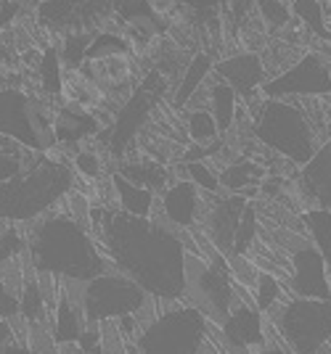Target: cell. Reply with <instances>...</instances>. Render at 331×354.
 Listing matches in <instances>:
<instances>
[{
  "label": "cell",
  "mask_w": 331,
  "mask_h": 354,
  "mask_svg": "<svg viewBox=\"0 0 331 354\" xmlns=\"http://www.w3.org/2000/svg\"><path fill=\"white\" fill-rule=\"evenodd\" d=\"M151 301V296L122 272H104L93 281L82 283V312L85 320L101 325L106 320H120L125 315H136Z\"/></svg>",
  "instance_id": "9"
},
{
  "label": "cell",
  "mask_w": 331,
  "mask_h": 354,
  "mask_svg": "<svg viewBox=\"0 0 331 354\" xmlns=\"http://www.w3.org/2000/svg\"><path fill=\"white\" fill-rule=\"evenodd\" d=\"M207 317L199 310L181 304L178 310L159 315L138 333V354H199L207 341Z\"/></svg>",
  "instance_id": "8"
},
{
  "label": "cell",
  "mask_w": 331,
  "mask_h": 354,
  "mask_svg": "<svg viewBox=\"0 0 331 354\" xmlns=\"http://www.w3.org/2000/svg\"><path fill=\"white\" fill-rule=\"evenodd\" d=\"M268 177V169L255 159H236L220 169V191L239 193L244 198L255 201L262 180Z\"/></svg>",
  "instance_id": "16"
},
{
  "label": "cell",
  "mask_w": 331,
  "mask_h": 354,
  "mask_svg": "<svg viewBox=\"0 0 331 354\" xmlns=\"http://www.w3.org/2000/svg\"><path fill=\"white\" fill-rule=\"evenodd\" d=\"M111 8L125 21V27H130V24H149V27H156V30L162 32L159 14L154 11L151 0H111Z\"/></svg>",
  "instance_id": "28"
},
{
  "label": "cell",
  "mask_w": 331,
  "mask_h": 354,
  "mask_svg": "<svg viewBox=\"0 0 331 354\" xmlns=\"http://www.w3.org/2000/svg\"><path fill=\"white\" fill-rule=\"evenodd\" d=\"M16 11H19V6H14V3H3V11H0V27H6V21H11Z\"/></svg>",
  "instance_id": "44"
},
{
  "label": "cell",
  "mask_w": 331,
  "mask_h": 354,
  "mask_svg": "<svg viewBox=\"0 0 331 354\" xmlns=\"http://www.w3.org/2000/svg\"><path fill=\"white\" fill-rule=\"evenodd\" d=\"M212 69H215V64H212L210 53H196V56H191V61H188V66H186V72L181 77V82L175 88L172 106L175 109H186V104L191 101V95L204 85V80L212 77Z\"/></svg>",
  "instance_id": "21"
},
{
  "label": "cell",
  "mask_w": 331,
  "mask_h": 354,
  "mask_svg": "<svg viewBox=\"0 0 331 354\" xmlns=\"http://www.w3.org/2000/svg\"><path fill=\"white\" fill-rule=\"evenodd\" d=\"M19 317L27 325H48V304L43 288H40V281H37V272H27V278H24L21 294H19Z\"/></svg>",
  "instance_id": "23"
},
{
  "label": "cell",
  "mask_w": 331,
  "mask_h": 354,
  "mask_svg": "<svg viewBox=\"0 0 331 354\" xmlns=\"http://www.w3.org/2000/svg\"><path fill=\"white\" fill-rule=\"evenodd\" d=\"M111 188H114V198L120 204V212L125 214H133L141 220H149L154 217V207H156V193L146 191V188H138L130 180H125L122 175H111Z\"/></svg>",
  "instance_id": "19"
},
{
  "label": "cell",
  "mask_w": 331,
  "mask_h": 354,
  "mask_svg": "<svg viewBox=\"0 0 331 354\" xmlns=\"http://www.w3.org/2000/svg\"><path fill=\"white\" fill-rule=\"evenodd\" d=\"M93 35L96 32H69L64 37V45H61V64L72 72H80L82 64H85V56H88V45H91Z\"/></svg>",
  "instance_id": "32"
},
{
  "label": "cell",
  "mask_w": 331,
  "mask_h": 354,
  "mask_svg": "<svg viewBox=\"0 0 331 354\" xmlns=\"http://www.w3.org/2000/svg\"><path fill=\"white\" fill-rule=\"evenodd\" d=\"M101 349H104V354H127V341L120 333L114 320L101 323Z\"/></svg>",
  "instance_id": "36"
},
{
  "label": "cell",
  "mask_w": 331,
  "mask_h": 354,
  "mask_svg": "<svg viewBox=\"0 0 331 354\" xmlns=\"http://www.w3.org/2000/svg\"><path fill=\"white\" fill-rule=\"evenodd\" d=\"M117 175H122L125 180H130L138 188H146L151 193H162L175 183L172 172L167 164H159L154 159H136V162H120L117 167Z\"/></svg>",
  "instance_id": "18"
},
{
  "label": "cell",
  "mask_w": 331,
  "mask_h": 354,
  "mask_svg": "<svg viewBox=\"0 0 331 354\" xmlns=\"http://www.w3.org/2000/svg\"><path fill=\"white\" fill-rule=\"evenodd\" d=\"M64 64H61V53L56 48H46L40 66H37V77H40V88L48 95H61L64 93Z\"/></svg>",
  "instance_id": "30"
},
{
  "label": "cell",
  "mask_w": 331,
  "mask_h": 354,
  "mask_svg": "<svg viewBox=\"0 0 331 354\" xmlns=\"http://www.w3.org/2000/svg\"><path fill=\"white\" fill-rule=\"evenodd\" d=\"M329 286H331V267H329Z\"/></svg>",
  "instance_id": "47"
},
{
  "label": "cell",
  "mask_w": 331,
  "mask_h": 354,
  "mask_svg": "<svg viewBox=\"0 0 331 354\" xmlns=\"http://www.w3.org/2000/svg\"><path fill=\"white\" fill-rule=\"evenodd\" d=\"M181 3H186L191 11H196V14H210L212 19H215V14H217V8L226 3L228 6V0H181Z\"/></svg>",
  "instance_id": "41"
},
{
  "label": "cell",
  "mask_w": 331,
  "mask_h": 354,
  "mask_svg": "<svg viewBox=\"0 0 331 354\" xmlns=\"http://www.w3.org/2000/svg\"><path fill=\"white\" fill-rule=\"evenodd\" d=\"M56 109L27 90L6 85L0 88V135L32 153H48L56 146L53 133Z\"/></svg>",
  "instance_id": "5"
},
{
  "label": "cell",
  "mask_w": 331,
  "mask_h": 354,
  "mask_svg": "<svg viewBox=\"0 0 331 354\" xmlns=\"http://www.w3.org/2000/svg\"><path fill=\"white\" fill-rule=\"evenodd\" d=\"M75 191V172L48 153H35L27 169L0 185V222L24 225L46 217Z\"/></svg>",
  "instance_id": "3"
},
{
  "label": "cell",
  "mask_w": 331,
  "mask_h": 354,
  "mask_svg": "<svg viewBox=\"0 0 331 354\" xmlns=\"http://www.w3.org/2000/svg\"><path fill=\"white\" fill-rule=\"evenodd\" d=\"M133 45L127 43L125 35H117V32H96L93 35L91 45H88V56L85 61H101V59H114V56H130Z\"/></svg>",
  "instance_id": "27"
},
{
  "label": "cell",
  "mask_w": 331,
  "mask_h": 354,
  "mask_svg": "<svg viewBox=\"0 0 331 354\" xmlns=\"http://www.w3.org/2000/svg\"><path fill=\"white\" fill-rule=\"evenodd\" d=\"M255 307L257 312L265 317V315H271L276 307H281L286 299H292V296H286L284 291V283L278 281V278H273L268 272H260V278H257V286H255Z\"/></svg>",
  "instance_id": "29"
},
{
  "label": "cell",
  "mask_w": 331,
  "mask_h": 354,
  "mask_svg": "<svg viewBox=\"0 0 331 354\" xmlns=\"http://www.w3.org/2000/svg\"><path fill=\"white\" fill-rule=\"evenodd\" d=\"M292 16L300 21L310 37H318L323 43H331V24H326L323 0H294Z\"/></svg>",
  "instance_id": "24"
},
{
  "label": "cell",
  "mask_w": 331,
  "mask_h": 354,
  "mask_svg": "<svg viewBox=\"0 0 331 354\" xmlns=\"http://www.w3.org/2000/svg\"><path fill=\"white\" fill-rule=\"evenodd\" d=\"M75 169L82 177H88V180H98L101 177V159H98V153L91 151V148L75 151Z\"/></svg>",
  "instance_id": "37"
},
{
  "label": "cell",
  "mask_w": 331,
  "mask_h": 354,
  "mask_svg": "<svg viewBox=\"0 0 331 354\" xmlns=\"http://www.w3.org/2000/svg\"><path fill=\"white\" fill-rule=\"evenodd\" d=\"M257 16L265 21V27L268 32L273 35H278V32L284 30L286 24H292V6L286 3V0H257Z\"/></svg>",
  "instance_id": "34"
},
{
  "label": "cell",
  "mask_w": 331,
  "mask_h": 354,
  "mask_svg": "<svg viewBox=\"0 0 331 354\" xmlns=\"http://www.w3.org/2000/svg\"><path fill=\"white\" fill-rule=\"evenodd\" d=\"M257 8V0H228V14H231V24L241 27L247 21V16H252Z\"/></svg>",
  "instance_id": "39"
},
{
  "label": "cell",
  "mask_w": 331,
  "mask_h": 354,
  "mask_svg": "<svg viewBox=\"0 0 331 354\" xmlns=\"http://www.w3.org/2000/svg\"><path fill=\"white\" fill-rule=\"evenodd\" d=\"M326 117H329V122H331V101L326 104Z\"/></svg>",
  "instance_id": "46"
},
{
  "label": "cell",
  "mask_w": 331,
  "mask_h": 354,
  "mask_svg": "<svg viewBox=\"0 0 331 354\" xmlns=\"http://www.w3.org/2000/svg\"><path fill=\"white\" fill-rule=\"evenodd\" d=\"M27 262L37 275H53L59 281H93L104 272H114L88 225L64 212H48L32 222Z\"/></svg>",
  "instance_id": "2"
},
{
  "label": "cell",
  "mask_w": 331,
  "mask_h": 354,
  "mask_svg": "<svg viewBox=\"0 0 331 354\" xmlns=\"http://www.w3.org/2000/svg\"><path fill=\"white\" fill-rule=\"evenodd\" d=\"M323 354H331V349H326V352H323Z\"/></svg>",
  "instance_id": "49"
},
{
  "label": "cell",
  "mask_w": 331,
  "mask_h": 354,
  "mask_svg": "<svg viewBox=\"0 0 331 354\" xmlns=\"http://www.w3.org/2000/svg\"><path fill=\"white\" fill-rule=\"evenodd\" d=\"M228 267H231V278L233 281L239 283V286H244V288H249V291H255L260 270H257V265L249 257H228Z\"/></svg>",
  "instance_id": "35"
},
{
  "label": "cell",
  "mask_w": 331,
  "mask_h": 354,
  "mask_svg": "<svg viewBox=\"0 0 331 354\" xmlns=\"http://www.w3.org/2000/svg\"><path fill=\"white\" fill-rule=\"evenodd\" d=\"M297 198L305 209H331V138L297 175Z\"/></svg>",
  "instance_id": "13"
},
{
  "label": "cell",
  "mask_w": 331,
  "mask_h": 354,
  "mask_svg": "<svg viewBox=\"0 0 331 354\" xmlns=\"http://www.w3.org/2000/svg\"><path fill=\"white\" fill-rule=\"evenodd\" d=\"M82 354H104V349H101V344H98V346H93V349H88V352H82Z\"/></svg>",
  "instance_id": "45"
},
{
  "label": "cell",
  "mask_w": 331,
  "mask_h": 354,
  "mask_svg": "<svg viewBox=\"0 0 331 354\" xmlns=\"http://www.w3.org/2000/svg\"><path fill=\"white\" fill-rule=\"evenodd\" d=\"M16 317H19V296L0 275V320H16Z\"/></svg>",
  "instance_id": "38"
},
{
  "label": "cell",
  "mask_w": 331,
  "mask_h": 354,
  "mask_svg": "<svg viewBox=\"0 0 331 354\" xmlns=\"http://www.w3.org/2000/svg\"><path fill=\"white\" fill-rule=\"evenodd\" d=\"M85 328H88V320H85L82 307L75 304L69 296L61 291L56 312H53L51 320H48V330H51V336H53V341H56V346L77 344Z\"/></svg>",
  "instance_id": "17"
},
{
  "label": "cell",
  "mask_w": 331,
  "mask_h": 354,
  "mask_svg": "<svg viewBox=\"0 0 331 354\" xmlns=\"http://www.w3.org/2000/svg\"><path fill=\"white\" fill-rule=\"evenodd\" d=\"M98 130V117H93L88 109L75 104H64L53 119V133L59 146H80L85 138Z\"/></svg>",
  "instance_id": "15"
},
{
  "label": "cell",
  "mask_w": 331,
  "mask_h": 354,
  "mask_svg": "<svg viewBox=\"0 0 331 354\" xmlns=\"http://www.w3.org/2000/svg\"><path fill=\"white\" fill-rule=\"evenodd\" d=\"M156 204L162 207V220L167 225H172L175 230H191L202 220L204 193L188 180H175Z\"/></svg>",
  "instance_id": "14"
},
{
  "label": "cell",
  "mask_w": 331,
  "mask_h": 354,
  "mask_svg": "<svg viewBox=\"0 0 331 354\" xmlns=\"http://www.w3.org/2000/svg\"><path fill=\"white\" fill-rule=\"evenodd\" d=\"M186 133L196 146H215L220 140V130H217V122L210 114V109L186 111Z\"/></svg>",
  "instance_id": "25"
},
{
  "label": "cell",
  "mask_w": 331,
  "mask_h": 354,
  "mask_svg": "<svg viewBox=\"0 0 331 354\" xmlns=\"http://www.w3.org/2000/svg\"><path fill=\"white\" fill-rule=\"evenodd\" d=\"M252 122H255L257 143L300 169L316 156L321 146L316 130L297 98L289 101L265 98Z\"/></svg>",
  "instance_id": "4"
},
{
  "label": "cell",
  "mask_w": 331,
  "mask_h": 354,
  "mask_svg": "<svg viewBox=\"0 0 331 354\" xmlns=\"http://www.w3.org/2000/svg\"><path fill=\"white\" fill-rule=\"evenodd\" d=\"M0 354H32V352H30L27 339H19V336H16L14 341H8V344L0 349Z\"/></svg>",
  "instance_id": "42"
},
{
  "label": "cell",
  "mask_w": 331,
  "mask_h": 354,
  "mask_svg": "<svg viewBox=\"0 0 331 354\" xmlns=\"http://www.w3.org/2000/svg\"><path fill=\"white\" fill-rule=\"evenodd\" d=\"M265 320L284 336L294 354H323L331 341V301L286 299Z\"/></svg>",
  "instance_id": "7"
},
{
  "label": "cell",
  "mask_w": 331,
  "mask_h": 354,
  "mask_svg": "<svg viewBox=\"0 0 331 354\" xmlns=\"http://www.w3.org/2000/svg\"><path fill=\"white\" fill-rule=\"evenodd\" d=\"M35 159V153L27 148L16 146L14 140L0 135V185L14 180L16 175H21L27 169V164Z\"/></svg>",
  "instance_id": "26"
},
{
  "label": "cell",
  "mask_w": 331,
  "mask_h": 354,
  "mask_svg": "<svg viewBox=\"0 0 331 354\" xmlns=\"http://www.w3.org/2000/svg\"><path fill=\"white\" fill-rule=\"evenodd\" d=\"M19 333H16V325L14 320H0V349L8 344V341H14Z\"/></svg>",
  "instance_id": "43"
},
{
  "label": "cell",
  "mask_w": 331,
  "mask_h": 354,
  "mask_svg": "<svg viewBox=\"0 0 331 354\" xmlns=\"http://www.w3.org/2000/svg\"><path fill=\"white\" fill-rule=\"evenodd\" d=\"M265 98H329L331 95V53L307 50L292 69L273 77L262 85Z\"/></svg>",
  "instance_id": "10"
},
{
  "label": "cell",
  "mask_w": 331,
  "mask_h": 354,
  "mask_svg": "<svg viewBox=\"0 0 331 354\" xmlns=\"http://www.w3.org/2000/svg\"><path fill=\"white\" fill-rule=\"evenodd\" d=\"M265 341H268V346H265L260 354H294L292 352V346L284 341V336H281L271 323L265 325Z\"/></svg>",
  "instance_id": "40"
},
{
  "label": "cell",
  "mask_w": 331,
  "mask_h": 354,
  "mask_svg": "<svg viewBox=\"0 0 331 354\" xmlns=\"http://www.w3.org/2000/svg\"><path fill=\"white\" fill-rule=\"evenodd\" d=\"M207 85H210V114L217 122L220 135H228L233 122H236V114H239V95L233 93L231 85L217 80L215 74L207 80Z\"/></svg>",
  "instance_id": "20"
},
{
  "label": "cell",
  "mask_w": 331,
  "mask_h": 354,
  "mask_svg": "<svg viewBox=\"0 0 331 354\" xmlns=\"http://www.w3.org/2000/svg\"><path fill=\"white\" fill-rule=\"evenodd\" d=\"M175 169H181V180L194 183L202 193H220V169H215L210 162H178Z\"/></svg>",
  "instance_id": "31"
},
{
  "label": "cell",
  "mask_w": 331,
  "mask_h": 354,
  "mask_svg": "<svg viewBox=\"0 0 331 354\" xmlns=\"http://www.w3.org/2000/svg\"><path fill=\"white\" fill-rule=\"evenodd\" d=\"M21 257H27V236L16 225L6 222V227L0 230V270L19 262Z\"/></svg>",
  "instance_id": "33"
},
{
  "label": "cell",
  "mask_w": 331,
  "mask_h": 354,
  "mask_svg": "<svg viewBox=\"0 0 331 354\" xmlns=\"http://www.w3.org/2000/svg\"><path fill=\"white\" fill-rule=\"evenodd\" d=\"M212 74L217 80H223L226 85H231L233 93L239 95V101H244V104H252L257 98H262V85L268 82L262 56L255 50H244V53H233V56L220 59L215 64Z\"/></svg>",
  "instance_id": "11"
},
{
  "label": "cell",
  "mask_w": 331,
  "mask_h": 354,
  "mask_svg": "<svg viewBox=\"0 0 331 354\" xmlns=\"http://www.w3.org/2000/svg\"><path fill=\"white\" fill-rule=\"evenodd\" d=\"M220 333L226 339L228 349L233 354H260L268 341H265V317L257 312V307L244 304L239 296L231 307V315L226 323L220 325Z\"/></svg>",
  "instance_id": "12"
},
{
  "label": "cell",
  "mask_w": 331,
  "mask_h": 354,
  "mask_svg": "<svg viewBox=\"0 0 331 354\" xmlns=\"http://www.w3.org/2000/svg\"><path fill=\"white\" fill-rule=\"evenodd\" d=\"M233 301L236 294L226 254H215L212 259L186 254V304L202 312L207 323L220 328L231 315Z\"/></svg>",
  "instance_id": "6"
},
{
  "label": "cell",
  "mask_w": 331,
  "mask_h": 354,
  "mask_svg": "<svg viewBox=\"0 0 331 354\" xmlns=\"http://www.w3.org/2000/svg\"><path fill=\"white\" fill-rule=\"evenodd\" d=\"M88 230L117 272L156 301H186V249L181 233L162 217L141 220L125 212L93 209Z\"/></svg>",
  "instance_id": "1"
},
{
  "label": "cell",
  "mask_w": 331,
  "mask_h": 354,
  "mask_svg": "<svg viewBox=\"0 0 331 354\" xmlns=\"http://www.w3.org/2000/svg\"><path fill=\"white\" fill-rule=\"evenodd\" d=\"M305 236L321 251L323 262L331 267V209H302L300 212Z\"/></svg>",
  "instance_id": "22"
},
{
  "label": "cell",
  "mask_w": 331,
  "mask_h": 354,
  "mask_svg": "<svg viewBox=\"0 0 331 354\" xmlns=\"http://www.w3.org/2000/svg\"><path fill=\"white\" fill-rule=\"evenodd\" d=\"M286 3H289V6H292V3H294V0H286Z\"/></svg>",
  "instance_id": "48"
}]
</instances>
